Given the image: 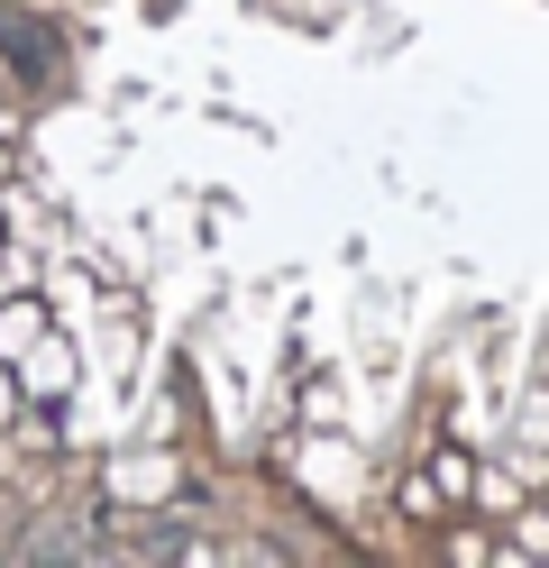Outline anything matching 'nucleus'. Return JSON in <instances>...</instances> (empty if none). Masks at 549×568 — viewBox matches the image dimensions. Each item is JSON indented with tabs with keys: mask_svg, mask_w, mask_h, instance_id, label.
<instances>
[{
	"mask_svg": "<svg viewBox=\"0 0 549 568\" xmlns=\"http://www.w3.org/2000/svg\"><path fill=\"white\" fill-rule=\"evenodd\" d=\"M0 422H10V385H0Z\"/></svg>",
	"mask_w": 549,
	"mask_h": 568,
	"instance_id": "obj_2",
	"label": "nucleus"
},
{
	"mask_svg": "<svg viewBox=\"0 0 549 568\" xmlns=\"http://www.w3.org/2000/svg\"><path fill=\"white\" fill-rule=\"evenodd\" d=\"M28 395H64V348H47V358L28 367Z\"/></svg>",
	"mask_w": 549,
	"mask_h": 568,
	"instance_id": "obj_1",
	"label": "nucleus"
}]
</instances>
